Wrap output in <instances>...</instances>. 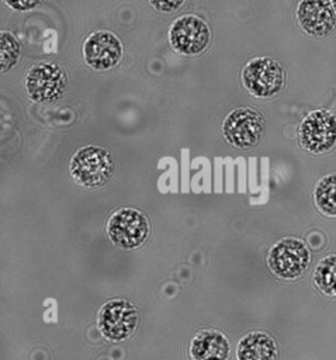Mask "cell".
Masks as SVG:
<instances>
[{
    "mask_svg": "<svg viewBox=\"0 0 336 360\" xmlns=\"http://www.w3.org/2000/svg\"><path fill=\"white\" fill-rule=\"evenodd\" d=\"M21 46L18 39L8 31H1L0 34V66L1 72L6 73L14 68L20 59Z\"/></svg>",
    "mask_w": 336,
    "mask_h": 360,
    "instance_id": "2e32d148",
    "label": "cell"
},
{
    "mask_svg": "<svg viewBox=\"0 0 336 360\" xmlns=\"http://www.w3.org/2000/svg\"><path fill=\"white\" fill-rule=\"evenodd\" d=\"M314 201L319 212L326 217H336V173H329L318 180Z\"/></svg>",
    "mask_w": 336,
    "mask_h": 360,
    "instance_id": "5bb4252c",
    "label": "cell"
},
{
    "mask_svg": "<svg viewBox=\"0 0 336 360\" xmlns=\"http://www.w3.org/2000/svg\"><path fill=\"white\" fill-rule=\"evenodd\" d=\"M41 0H4V3L15 11H28L34 8Z\"/></svg>",
    "mask_w": 336,
    "mask_h": 360,
    "instance_id": "ac0fdd59",
    "label": "cell"
},
{
    "mask_svg": "<svg viewBox=\"0 0 336 360\" xmlns=\"http://www.w3.org/2000/svg\"><path fill=\"white\" fill-rule=\"evenodd\" d=\"M315 285L329 297H336V253L322 257L312 274Z\"/></svg>",
    "mask_w": 336,
    "mask_h": 360,
    "instance_id": "9a60e30c",
    "label": "cell"
},
{
    "mask_svg": "<svg viewBox=\"0 0 336 360\" xmlns=\"http://www.w3.org/2000/svg\"><path fill=\"white\" fill-rule=\"evenodd\" d=\"M299 145L309 153H325L336 145V117L323 108L304 117L298 128Z\"/></svg>",
    "mask_w": 336,
    "mask_h": 360,
    "instance_id": "ba28073f",
    "label": "cell"
},
{
    "mask_svg": "<svg viewBox=\"0 0 336 360\" xmlns=\"http://www.w3.org/2000/svg\"><path fill=\"white\" fill-rule=\"evenodd\" d=\"M124 45L111 31L98 30L91 32L83 42L84 62L94 70H110L122 59Z\"/></svg>",
    "mask_w": 336,
    "mask_h": 360,
    "instance_id": "30bf717a",
    "label": "cell"
},
{
    "mask_svg": "<svg viewBox=\"0 0 336 360\" xmlns=\"http://www.w3.org/2000/svg\"><path fill=\"white\" fill-rule=\"evenodd\" d=\"M139 322V314L134 304L122 298L107 301L98 311L97 325L104 338L121 342L129 338Z\"/></svg>",
    "mask_w": 336,
    "mask_h": 360,
    "instance_id": "9c48e42d",
    "label": "cell"
},
{
    "mask_svg": "<svg viewBox=\"0 0 336 360\" xmlns=\"http://www.w3.org/2000/svg\"><path fill=\"white\" fill-rule=\"evenodd\" d=\"M311 262L306 243L298 238H283L267 253L270 271L283 280H295L304 274Z\"/></svg>",
    "mask_w": 336,
    "mask_h": 360,
    "instance_id": "7a4b0ae2",
    "label": "cell"
},
{
    "mask_svg": "<svg viewBox=\"0 0 336 360\" xmlns=\"http://www.w3.org/2000/svg\"><path fill=\"white\" fill-rule=\"evenodd\" d=\"M229 340L217 329H201L190 342L191 360H228Z\"/></svg>",
    "mask_w": 336,
    "mask_h": 360,
    "instance_id": "7c38bea8",
    "label": "cell"
},
{
    "mask_svg": "<svg viewBox=\"0 0 336 360\" xmlns=\"http://www.w3.org/2000/svg\"><path fill=\"white\" fill-rule=\"evenodd\" d=\"M285 82L283 65L269 56L250 59L242 70V83L245 89L257 98L276 96Z\"/></svg>",
    "mask_w": 336,
    "mask_h": 360,
    "instance_id": "3957f363",
    "label": "cell"
},
{
    "mask_svg": "<svg viewBox=\"0 0 336 360\" xmlns=\"http://www.w3.org/2000/svg\"><path fill=\"white\" fill-rule=\"evenodd\" d=\"M295 14L301 28L312 37H326L336 27V11L330 0H301Z\"/></svg>",
    "mask_w": 336,
    "mask_h": 360,
    "instance_id": "8fae6325",
    "label": "cell"
},
{
    "mask_svg": "<svg viewBox=\"0 0 336 360\" xmlns=\"http://www.w3.org/2000/svg\"><path fill=\"white\" fill-rule=\"evenodd\" d=\"M277 356L276 340L261 330L246 333L236 347V360H277Z\"/></svg>",
    "mask_w": 336,
    "mask_h": 360,
    "instance_id": "4fadbf2b",
    "label": "cell"
},
{
    "mask_svg": "<svg viewBox=\"0 0 336 360\" xmlns=\"http://www.w3.org/2000/svg\"><path fill=\"white\" fill-rule=\"evenodd\" d=\"M332 1V4H333V8H335V11H336V0H330Z\"/></svg>",
    "mask_w": 336,
    "mask_h": 360,
    "instance_id": "d6986e66",
    "label": "cell"
},
{
    "mask_svg": "<svg viewBox=\"0 0 336 360\" xmlns=\"http://www.w3.org/2000/svg\"><path fill=\"white\" fill-rule=\"evenodd\" d=\"M66 86V73L56 62L39 60L27 70L25 90L35 103H53L59 100Z\"/></svg>",
    "mask_w": 336,
    "mask_h": 360,
    "instance_id": "277c9868",
    "label": "cell"
},
{
    "mask_svg": "<svg viewBox=\"0 0 336 360\" xmlns=\"http://www.w3.org/2000/svg\"><path fill=\"white\" fill-rule=\"evenodd\" d=\"M263 115L247 107H238L232 110L222 122V136L225 141L238 149H247L256 146L264 135Z\"/></svg>",
    "mask_w": 336,
    "mask_h": 360,
    "instance_id": "5b68a950",
    "label": "cell"
},
{
    "mask_svg": "<svg viewBox=\"0 0 336 360\" xmlns=\"http://www.w3.org/2000/svg\"><path fill=\"white\" fill-rule=\"evenodd\" d=\"M149 229L146 215L132 207L117 210L107 222L110 240L121 249H135L141 246L148 239Z\"/></svg>",
    "mask_w": 336,
    "mask_h": 360,
    "instance_id": "8992f818",
    "label": "cell"
},
{
    "mask_svg": "<svg viewBox=\"0 0 336 360\" xmlns=\"http://www.w3.org/2000/svg\"><path fill=\"white\" fill-rule=\"evenodd\" d=\"M72 179L82 187L98 188L107 184L115 172L112 153L98 145H86L75 152L69 163Z\"/></svg>",
    "mask_w": 336,
    "mask_h": 360,
    "instance_id": "6da1fadb",
    "label": "cell"
},
{
    "mask_svg": "<svg viewBox=\"0 0 336 360\" xmlns=\"http://www.w3.org/2000/svg\"><path fill=\"white\" fill-rule=\"evenodd\" d=\"M169 44L180 55L194 56L207 49L211 41L208 24L195 14H184L169 28Z\"/></svg>",
    "mask_w": 336,
    "mask_h": 360,
    "instance_id": "52a82bcc",
    "label": "cell"
},
{
    "mask_svg": "<svg viewBox=\"0 0 336 360\" xmlns=\"http://www.w3.org/2000/svg\"><path fill=\"white\" fill-rule=\"evenodd\" d=\"M186 0H149L150 6L160 13H173L179 10Z\"/></svg>",
    "mask_w": 336,
    "mask_h": 360,
    "instance_id": "e0dca14e",
    "label": "cell"
}]
</instances>
